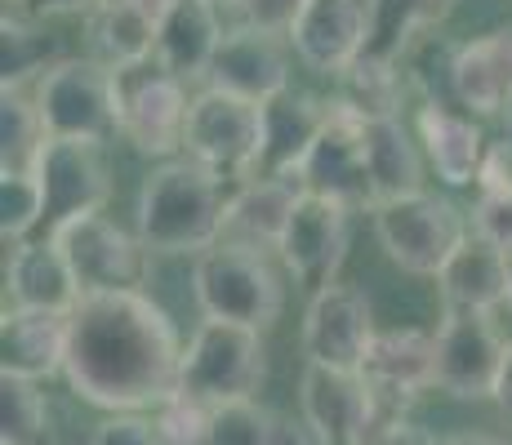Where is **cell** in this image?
Listing matches in <instances>:
<instances>
[{"label":"cell","instance_id":"cell-1","mask_svg":"<svg viewBox=\"0 0 512 445\" xmlns=\"http://www.w3.org/2000/svg\"><path fill=\"white\" fill-rule=\"evenodd\" d=\"M187 343L147 290L85 294L67 316L63 379L112 414H147L179 397Z\"/></svg>","mask_w":512,"mask_h":445},{"label":"cell","instance_id":"cell-42","mask_svg":"<svg viewBox=\"0 0 512 445\" xmlns=\"http://www.w3.org/2000/svg\"><path fill=\"white\" fill-rule=\"evenodd\" d=\"M374 445H441L437 437H432L423 423H415V419H397L392 428H383L379 437H374Z\"/></svg>","mask_w":512,"mask_h":445},{"label":"cell","instance_id":"cell-18","mask_svg":"<svg viewBox=\"0 0 512 445\" xmlns=\"http://www.w3.org/2000/svg\"><path fill=\"white\" fill-rule=\"evenodd\" d=\"M210 89H223V94H236L245 103L268 107L272 98H281L290 85V58H285V45L277 36L250 32V27H228L219 54L210 63Z\"/></svg>","mask_w":512,"mask_h":445},{"label":"cell","instance_id":"cell-45","mask_svg":"<svg viewBox=\"0 0 512 445\" xmlns=\"http://www.w3.org/2000/svg\"><path fill=\"white\" fill-rule=\"evenodd\" d=\"M205 5H214V9H236L241 0H205Z\"/></svg>","mask_w":512,"mask_h":445},{"label":"cell","instance_id":"cell-36","mask_svg":"<svg viewBox=\"0 0 512 445\" xmlns=\"http://www.w3.org/2000/svg\"><path fill=\"white\" fill-rule=\"evenodd\" d=\"M303 9L308 0H241L236 5V27H250V32H263V36H277V41H290L294 27H299Z\"/></svg>","mask_w":512,"mask_h":445},{"label":"cell","instance_id":"cell-14","mask_svg":"<svg viewBox=\"0 0 512 445\" xmlns=\"http://www.w3.org/2000/svg\"><path fill=\"white\" fill-rule=\"evenodd\" d=\"M374 334H379L374 330V312L357 285L334 281L308 299V312H303V352H308V365L361 374Z\"/></svg>","mask_w":512,"mask_h":445},{"label":"cell","instance_id":"cell-11","mask_svg":"<svg viewBox=\"0 0 512 445\" xmlns=\"http://www.w3.org/2000/svg\"><path fill=\"white\" fill-rule=\"evenodd\" d=\"M437 388L455 401H495L508 343L486 312H446L437 330Z\"/></svg>","mask_w":512,"mask_h":445},{"label":"cell","instance_id":"cell-26","mask_svg":"<svg viewBox=\"0 0 512 445\" xmlns=\"http://www.w3.org/2000/svg\"><path fill=\"white\" fill-rule=\"evenodd\" d=\"M437 290L446 312H495L508 303V254H499L477 232L455 250V259L441 267Z\"/></svg>","mask_w":512,"mask_h":445},{"label":"cell","instance_id":"cell-21","mask_svg":"<svg viewBox=\"0 0 512 445\" xmlns=\"http://www.w3.org/2000/svg\"><path fill=\"white\" fill-rule=\"evenodd\" d=\"M5 290L14 299V308L27 312H63L72 316L76 303L85 299L76 285L72 263L63 259L54 241H23L9 250L5 259Z\"/></svg>","mask_w":512,"mask_h":445},{"label":"cell","instance_id":"cell-17","mask_svg":"<svg viewBox=\"0 0 512 445\" xmlns=\"http://www.w3.org/2000/svg\"><path fill=\"white\" fill-rule=\"evenodd\" d=\"M361 374H366L383 410L406 414V405L423 388H437V334L415 330V325L379 330Z\"/></svg>","mask_w":512,"mask_h":445},{"label":"cell","instance_id":"cell-28","mask_svg":"<svg viewBox=\"0 0 512 445\" xmlns=\"http://www.w3.org/2000/svg\"><path fill=\"white\" fill-rule=\"evenodd\" d=\"M361 134H366V165H370L374 201L388 205V201H401V196L428 192L423 187V147H419V138H410L401 116L366 121Z\"/></svg>","mask_w":512,"mask_h":445},{"label":"cell","instance_id":"cell-43","mask_svg":"<svg viewBox=\"0 0 512 445\" xmlns=\"http://www.w3.org/2000/svg\"><path fill=\"white\" fill-rule=\"evenodd\" d=\"M495 405L504 414H512V343H508V361H504V374H499V388H495Z\"/></svg>","mask_w":512,"mask_h":445},{"label":"cell","instance_id":"cell-29","mask_svg":"<svg viewBox=\"0 0 512 445\" xmlns=\"http://www.w3.org/2000/svg\"><path fill=\"white\" fill-rule=\"evenodd\" d=\"M450 9H455V0H370L366 58L401 67L410 58V49L428 41V32H437L446 23Z\"/></svg>","mask_w":512,"mask_h":445},{"label":"cell","instance_id":"cell-30","mask_svg":"<svg viewBox=\"0 0 512 445\" xmlns=\"http://www.w3.org/2000/svg\"><path fill=\"white\" fill-rule=\"evenodd\" d=\"M63 41L23 9H5L0 18V89H23L27 81H45L63 63Z\"/></svg>","mask_w":512,"mask_h":445},{"label":"cell","instance_id":"cell-13","mask_svg":"<svg viewBox=\"0 0 512 445\" xmlns=\"http://www.w3.org/2000/svg\"><path fill=\"white\" fill-rule=\"evenodd\" d=\"M63 259L72 263L81 294H116L143 290L147 281V245L116 227L107 214H85L54 236Z\"/></svg>","mask_w":512,"mask_h":445},{"label":"cell","instance_id":"cell-16","mask_svg":"<svg viewBox=\"0 0 512 445\" xmlns=\"http://www.w3.org/2000/svg\"><path fill=\"white\" fill-rule=\"evenodd\" d=\"M370 41V0H308L290 45L303 67L339 81L348 67L366 58Z\"/></svg>","mask_w":512,"mask_h":445},{"label":"cell","instance_id":"cell-7","mask_svg":"<svg viewBox=\"0 0 512 445\" xmlns=\"http://www.w3.org/2000/svg\"><path fill=\"white\" fill-rule=\"evenodd\" d=\"M36 112L49 138L107 143L112 134H121L116 72L98 58H63L45 81H36Z\"/></svg>","mask_w":512,"mask_h":445},{"label":"cell","instance_id":"cell-47","mask_svg":"<svg viewBox=\"0 0 512 445\" xmlns=\"http://www.w3.org/2000/svg\"><path fill=\"white\" fill-rule=\"evenodd\" d=\"M508 303H512V259H508Z\"/></svg>","mask_w":512,"mask_h":445},{"label":"cell","instance_id":"cell-9","mask_svg":"<svg viewBox=\"0 0 512 445\" xmlns=\"http://www.w3.org/2000/svg\"><path fill=\"white\" fill-rule=\"evenodd\" d=\"M32 174L45 196V214H41L36 241H54L67 223L85 219V214H103L107 196H112V174H107V161H103V143L45 138Z\"/></svg>","mask_w":512,"mask_h":445},{"label":"cell","instance_id":"cell-8","mask_svg":"<svg viewBox=\"0 0 512 445\" xmlns=\"http://www.w3.org/2000/svg\"><path fill=\"white\" fill-rule=\"evenodd\" d=\"M116 98H121V138L134 152L161 161H174L183 152L192 98L179 76H170L156 58L116 67Z\"/></svg>","mask_w":512,"mask_h":445},{"label":"cell","instance_id":"cell-34","mask_svg":"<svg viewBox=\"0 0 512 445\" xmlns=\"http://www.w3.org/2000/svg\"><path fill=\"white\" fill-rule=\"evenodd\" d=\"M45 214V196L32 170H0V236L14 245L36 241Z\"/></svg>","mask_w":512,"mask_h":445},{"label":"cell","instance_id":"cell-20","mask_svg":"<svg viewBox=\"0 0 512 445\" xmlns=\"http://www.w3.org/2000/svg\"><path fill=\"white\" fill-rule=\"evenodd\" d=\"M67 365V316L5 308L0 316V374L45 383Z\"/></svg>","mask_w":512,"mask_h":445},{"label":"cell","instance_id":"cell-19","mask_svg":"<svg viewBox=\"0 0 512 445\" xmlns=\"http://www.w3.org/2000/svg\"><path fill=\"white\" fill-rule=\"evenodd\" d=\"M174 0H103L85 23H90V45L94 58L116 67H134L156 58L161 41V23L170 18Z\"/></svg>","mask_w":512,"mask_h":445},{"label":"cell","instance_id":"cell-2","mask_svg":"<svg viewBox=\"0 0 512 445\" xmlns=\"http://www.w3.org/2000/svg\"><path fill=\"white\" fill-rule=\"evenodd\" d=\"M228 201V183H219L205 165L174 156L143 178L134 236L147 245V254H205L223 241Z\"/></svg>","mask_w":512,"mask_h":445},{"label":"cell","instance_id":"cell-25","mask_svg":"<svg viewBox=\"0 0 512 445\" xmlns=\"http://www.w3.org/2000/svg\"><path fill=\"white\" fill-rule=\"evenodd\" d=\"M223 23L219 9L205 0H174L170 18L161 23V41H156V63L179 81H205L210 63L223 45Z\"/></svg>","mask_w":512,"mask_h":445},{"label":"cell","instance_id":"cell-3","mask_svg":"<svg viewBox=\"0 0 512 445\" xmlns=\"http://www.w3.org/2000/svg\"><path fill=\"white\" fill-rule=\"evenodd\" d=\"M192 294L205 321H228L245 330H268L281 316L285 285L272 267L268 250L219 241L214 250L196 254L192 263Z\"/></svg>","mask_w":512,"mask_h":445},{"label":"cell","instance_id":"cell-4","mask_svg":"<svg viewBox=\"0 0 512 445\" xmlns=\"http://www.w3.org/2000/svg\"><path fill=\"white\" fill-rule=\"evenodd\" d=\"M263 138H268V116H263L259 103H245V98L205 85L192 98L183 156L205 165L219 183L241 187L250 178H259Z\"/></svg>","mask_w":512,"mask_h":445},{"label":"cell","instance_id":"cell-37","mask_svg":"<svg viewBox=\"0 0 512 445\" xmlns=\"http://www.w3.org/2000/svg\"><path fill=\"white\" fill-rule=\"evenodd\" d=\"M156 423H161L165 441L170 445H201L205 441V423H210V405L192 401V397H174L156 410Z\"/></svg>","mask_w":512,"mask_h":445},{"label":"cell","instance_id":"cell-44","mask_svg":"<svg viewBox=\"0 0 512 445\" xmlns=\"http://www.w3.org/2000/svg\"><path fill=\"white\" fill-rule=\"evenodd\" d=\"M441 445H512V441L495 437V432H455V437H446Z\"/></svg>","mask_w":512,"mask_h":445},{"label":"cell","instance_id":"cell-39","mask_svg":"<svg viewBox=\"0 0 512 445\" xmlns=\"http://www.w3.org/2000/svg\"><path fill=\"white\" fill-rule=\"evenodd\" d=\"M472 232L512 259V196H477V205H472Z\"/></svg>","mask_w":512,"mask_h":445},{"label":"cell","instance_id":"cell-32","mask_svg":"<svg viewBox=\"0 0 512 445\" xmlns=\"http://www.w3.org/2000/svg\"><path fill=\"white\" fill-rule=\"evenodd\" d=\"M0 445H54V419L41 383L0 374Z\"/></svg>","mask_w":512,"mask_h":445},{"label":"cell","instance_id":"cell-35","mask_svg":"<svg viewBox=\"0 0 512 445\" xmlns=\"http://www.w3.org/2000/svg\"><path fill=\"white\" fill-rule=\"evenodd\" d=\"M277 419L281 414L263 410L259 401H228L210 405L201 445H277Z\"/></svg>","mask_w":512,"mask_h":445},{"label":"cell","instance_id":"cell-6","mask_svg":"<svg viewBox=\"0 0 512 445\" xmlns=\"http://www.w3.org/2000/svg\"><path fill=\"white\" fill-rule=\"evenodd\" d=\"M374 232H379V245L401 272L437 281L441 267L455 259V250L472 236V227L450 196L415 192L379 205L374 210Z\"/></svg>","mask_w":512,"mask_h":445},{"label":"cell","instance_id":"cell-46","mask_svg":"<svg viewBox=\"0 0 512 445\" xmlns=\"http://www.w3.org/2000/svg\"><path fill=\"white\" fill-rule=\"evenodd\" d=\"M504 41H508V58H512V27H504Z\"/></svg>","mask_w":512,"mask_h":445},{"label":"cell","instance_id":"cell-38","mask_svg":"<svg viewBox=\"0 0 512 445\" xmlns=\"http://www.w3.org/2000/svg\"><path fill=\"white\" fill-rule=\"evenodd\" d=\"M94 445H170L156 414H112L94 428Z\"/></svg>","mask_w":512,"mask_h":445},{"label":"cell","instance_id":"cell-5","mask_svg":"<svg viewBox=\"0 0 512 445\" xmlns=\"http://www.w3.org/2000/svg\"><path fill=\"white\" fill-rule=\"evenodd\" d=\"M268 379V352L263 334L228 321H201L187 339L179 392L201 405L254 401V392Z\"/></svg>","mask_w":512,"mask_h":445},{"label":"cell","instance_id":"cell-15","mask_svg":"<svg viewBox=\"0 0 512 445\" xmlns=\"http://www.w3.org/2000/svg\"><path fill=\"white\" fill-rule=\"evenodd\" d=\"M348 214L343 205L326 201V196H299L290 214V227H285L277 254L285 263V272L294 276V285L303 290H326V285L339 281V267L348 259Z\"/></svg>","mask_w":512,"mask_h":445},{"label":"cell","instance_id":"cell-12","mask_svg":"<svg viewBox=\"0 0 512 445\" xmlns=\"http://www.w3.org/2000/svg\"><path fill=\"white\" fill-rule=\"evenodd\" d=\"M361 116H352L343 103L330 98V121L321 138L312 143L308 161L299 165L294 183L308 196H326L343 210H379L366 165V134H361Z\"/></svg>","mask_w":512,"mask_h":445},{"label":"cell","instance_id":"cell-33","mask_svg":"<svg viewBox=\"0 0 512 445\" xmlns=\"http://www.w3.org/2000/svg\"><path fill=\"white\" fill-rule=\"evenodd\" d=\"M45 138L36 98H27L23 89H0V170H32Z\"/></svg>","mask_w":512,"mask_h":445},{"label":"cell","instance_id":"cell-48","mask_svg":"<svg viewBox=\"0 0 512 445\" xmlns=\"http://www.w3.org/2000/svg\"><path fill=\"white\" fill-rule=\"evenodd\" d=\"M5 5H14V9H18V5H23V0H5Z\"/></svg>","mask_w":512,"mask_h":445},{"label":"cell","instance_id":"cell-40","mask_svg":"<svg viewBox=\"0 0 512 445\" xmlns=\"http://www.w3.org/2000/svg\"><path fill=\"white\" fill-rule=\"evenodd\" d=\"M477 196H512V134L486 147V161L477 174Z\"/></svg>","mask_w":512,"mask_h":445},{"label":"cell","instance_id":"cell-31","mask_svg":"<svg viewBox=\"0 0 512 445\" xmlns=\"http://www.w3.org/2000/svg\"><path fill=\"white\" fill-rule=\"evenodd\" d=\"M339 98L352 116L361 121H383V116H401V89H406V76L392 63H374V58H361L357 67L339 76Z\"/></svg>","mask_w":512,"mask_h":445},{"label":"cell","instance_id":"cell-41","mask_svg":"<svg viewBox=\"0 0 512 445\" xmlns=\"http://www.w3.org/2000/svg\"><path fill=\"white\" fill-rule=\"evenodd\" d=\"M103 5V0H23V14H32V18H67V14H85L90 18L94 9Z\"/></svg>","mask_w":512,"mask_h":445},{"label":"cell","instance_id":"cell-23","mask_svg":"<svg viewBox=\"0 0 512 445\" xmlns=\"http://www.w3.org/2000/svg\"><path fill=\"white\" fill-rule=\"evenodd\" d=\"M419 147L423 161L432 165V174L446 187H477L481 161H486L490 138L481 134V125L468 112L455 107H419Z\"/></svg>","mask_w":512,"mask_h":445},{"label":"cell","instance_id":"cell-27","mask_svg":"<svg viewBox=\"0 0 512 445\" xmlns=\"http://www.w3.org/2000/svg\"><path fill=\"white\" fill-rule=\"evenodd\" d=\"M455 98L468 116H499L512 107V58L504 27L455 49Z\"/></svg>","mask_w":512,"mask_h":445},{"label":"cell","instance_id":"cell-10","mask_svg":"<svg viewBox=\"0 0 512 445\" xmlns=\"http://www.w3.org/2000/svg\"><path fill=\"white\" fill-rule=\"evenodd\" d=\"M299 410L321 445H374L383 428L401 419V414L379 410L366 374L326 370V365H303Z\"/></svg>","mask_w":512,"mask_h":445},{"label":"cell","instance_id":"cell-24","mask_svg":"<svg viewBox=\"0 0 512 445\" xmlns=\"http://www.w3.org/2000/svg\"><path fill=\"white\" fill-rule=\"evenodd\" d=\"M299 196L303 187L294 178H250V183L232 187L223 241L254 245V250H277Z\"/></svg>","mask_w":512,"mask_h":445},{"label":"cell","instance_id":"cell-22","mask_svg":"<svg viewBox=\"0 0 512 445\" xmlns=\"http://www.w3.org/2000/svg\"><path fill=\"white\" fill-rule=\"evenodd\" d=\"M263 116H268V138H263L259 178H294L299 165L308 161L312 143L326 130L330 103L308 89H285L281 98L263 107Z\"/></svg>","mask_w":512,"mask_h":445}]
</instances>
